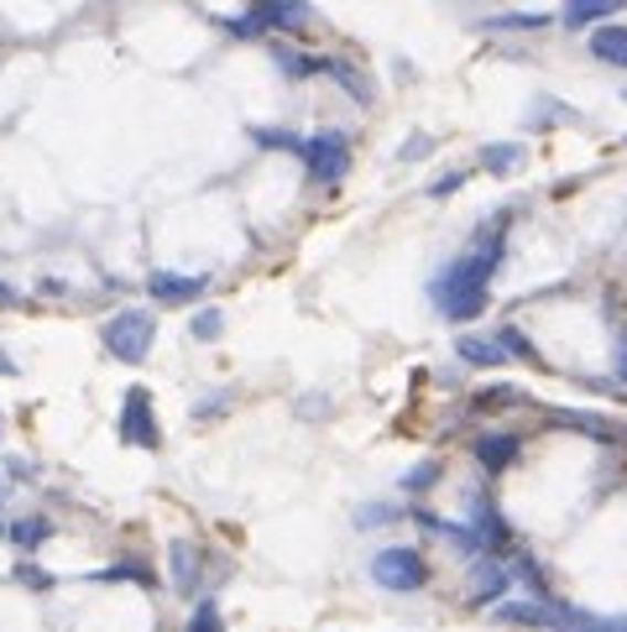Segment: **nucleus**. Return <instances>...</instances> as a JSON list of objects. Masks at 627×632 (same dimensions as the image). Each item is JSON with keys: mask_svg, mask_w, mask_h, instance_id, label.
<instances>
[{"mask_svg": "<svg viewBox=\"0 0 627 632\" xmlns=\"http://www.w3.org/2000/svg\"><path fill=\"white\" fill-rule=\"evenodd\" d=\"M497 261H502V225H491L481 236L470 240L466 257H455L445 272L429 282V298L434 309L445 319H476L487 309V293H491V277H497Z\"/></svg>", "mask_w": 627, "mask_h": 632, "instance_id": "obj_1", "label": "nucleus"}, {"mask_svg": "<svg viewBox=\"0 0 627 632\" xmlns=\"http://www.w3.org/2000/svg\"><path fill=\"white\" fill-rule=\"evenodd\" d=\"M0 424H6V418H0Z\"/></svg>", "mask_w": 627, "mask_h": 632, "instance_id": "obj_32", "label": "nucleus"}, {"mask_svg": "<svg viewBox=\"0 0 627 632\" xmlns=\"http://www.w3.org/2000/svg\"><path fill=\"white\" fill-rule=\"evenodd\" d=\"M304 168H309L314 183H340L351 173V141L340 137V131H319V137L304 141Z\"/></svg>", "mask_w": 627, "mask_h": 632, "instance_id": "obj_3", "label": "nucleus"}, {"mask_svg": "<svg viewBox=\"0 0 627 632\" xmlns=\"http://www.w3.org/2000/svg\"><path fill=\"white\" fill-rule=\"evenodd\" d=\"M262 147H273V152H304V141L294 137V131H273V126H256L252 131Z\"/></svg>", "mask_w": 627, "mask_h": 632, "instance_id": "obj_20", "label": "nucleus"}, {"mask_svg": "<svg viewBox=\"0 0 627 632\" xmlns=\"http://www.w3.org/2000/svg\"><path fill=\"white\" fill-rule=\"evenodd\" d=\"M497 340H502V345H508L512 356H523V361H533V345H529V340H523V335H518V330H502V335H497Z\"/></svg>", "mask_w": 627, "mask_h": 632, "instance_id": "obj_27", "label": "nucleus"}, {"mask_svg": "<svg viewBox=\"0 0 627 632\" xmlns=\"http://www.w3.org/2000/svg\"><path fill=\"white\" fill-rule=\"evenodd\" d=\"M429 147H434L429 137H413L408 147H403V152H397V158H403V162H408V158H424V152H429Z\"/></svg>", "mask_w": 627, "mask_h": 632, "instance_id": "obj_29", "label": "nucleus"}, {"mask_svg": "<svg viewBox=\"0 0 627 632\" xmlns=\"http://www.w3.org/2000/svg\"><path fill=\"white\" fill-rule=\"evenodd\" d=\"M120 439H126V444H141V450H157V444H162V429H157V418H152L147 387H131L126 403H120Z\"/></svg>", "mask_w": 627, "mask_h": 632, "instance_id": "obj_5", "label": "nucleus"}, {"mask_svg": "<svg viewBox=\"0 0 627 632\" xmlns=\"http://www.w3.org/2000/svg\"><path fill=\"white\" fill-rule=\"evenodd\" d=\"M508 580L512 575L497 565V559H476V570H470V607H491V601H502L508 596Z\"/></svg>", "mask_w": 627, "mask_h": 632, "instance_id": "obj_8", "label": "nucleus"}, {"mask_svg": "<svg viewBox=\"0 0 627 632\" xmlns=\"http://www.w3.org/2000/svg\"><path fill=\"white\" fill-rule=\"evenodd\" d=\"M252 17L262 32H298L314 21V6L309 0H256Z\"/></svg>", "mask_w": 627, "mask_h": 632, "instance_id": "obj_6", "label": "nucleus"}, {"mask_svg": "<svg viewBox=\"0 0 627 632\" xmlns=\"http://www.w3.org/2000/svg\"><path fill=\"white\" fill-rule=\"evenodd\" d=\"M460 183H466V173H445V179H434V183H429V199H445V194H455Z\"/></svg>", "mask_w": 627, "mask_h": 632, "instance_id": "obj_28", "label": "nucleus"}, {"mask_svg": "<svg viewBox=\"0 0 627 632\" xmlns=\"http://www.w3.org/2000/svg\"><path fill=\"white\" fill-rule=\"evenodd\" d=\"M325 74H330L334 84H346V89H351V99H361V105H372V84L361 79V74H355L351 63H340V58H325Z\"/></svg>", "mask_w": 627, "mask_h": 632, "instance_id": "obj_15", "label": "nucleus"}, {"mask_svg": "<svg viewBox=\"0 0 627 632\" xmlns=\"http://www.w3.org/2000/svg\"><path fill=\"white\" fill-rule=\"evenodd\" d=\"M607 11H617V0H565V26H591Z\"/></svg>", "mask_w": 627, "mask_h": 632, "instance_id": "obj_17", "label": "nucleus"}, {"mask_svg": "<svg viewBox=\"0 0 627 632\" xmlns=\"http://www.w3.org/2000/svg\"><path fill=\"white\" fill-rule=\"evenodd\" d=\"M210 288V277H183V272H168V267H157L152 277H147V293L157 298V303H168V309H178V303H194L199 293Z\"/></svg>", "mask_w": 627, "mask_h": 632, "instance_id": "obj_7", "label": "nucleus"}, {"mask_svg": "<svg viewBox=\"0 0 627 632\" xmlns=\"http://www.w3.org/2000/svg\"><path fill=\"white\" fill-rule=\"evenodd\" d=\"M476 460H481L491 475L508 471L512 460H518V435H481L476 439Z\"/></svg>", "mask_w": 627, "mask_h": 632, "instance_id": "obj_10", "label": "nucleus"}, {"mask_svg": "<svg viewBox=\"0 0 627 632\" xmlns=\"http://www.w3.org/2000/svg\"><path fill=\"white\" fill-rule=\"evenodd\" d=\"M554 424H570V429H586L591 439H612L617 429H612L607 418H596V414H554Z\"/></svg>", "mask_w": 627, "mask_h": 632, "instance_id": "obj_19", "label": "nucleus"}, {"mask_svg": "<svg viewBox=\"0 0 627 632\" xmlns=\"http://www.w3.org/2000/svg\"><path fill=\"white\" fill-rule=\"evenodd\" d=\"M470 534H476V544H481V549H502V544H508V523H502V513H497L491 502H476Z\"/></svg>", "mask_w": 627, "mask_h": 632, "instance_id": "obj_11", "label": "nucleus"}, {"mask_svg": "<svg viewBox=\"0 0 627 632\" xmlns=\"http://www.w3.org/2000/svg\"><path fill=\"white\" fill-rule=\"evenodd\" d=\"M99 340H105V351L116 361H126V366H141L147 361V351H152L157 340V319L152 309H120L105 330H99Z\"/></svg>", "mask_w": 627, "mask_h": 632, "instance_id": "obj_2", "label": "nucleus"}, {"mask_svg": "<svg viewBox=\"0 0 627 632\" xmlns=\"http://www.w3.org/2000/svg\"><path fill=\"white\" fill-rule=\"evenodd\" d=\"M539 26H549L544 11H512V17H491L487 32H539Z\"/></svg>", "mask_w": 627, "mask_h": 632, "instance_id": "obj_18", "label": "nucleus"}, {"mask_svg": "<svg viewBox=\"0 0 627 632\" xmlns=\"http://www.w3.org/2000/svg\"><path fill=\"white\" fill-rule=\"evenodd\" d=\"M11 534H17V544H21V549H38L42 538L53 534V523H47V517H32V523H17Z\"/></svg>", "mask_w": 627, "mask_h": 632, "instance_id": "obj_21", "label": "nucleus"}, {"mask_svg": "<svg viewBox=\"0 0 627 632\" xmlns=\"http://www.w3.org/2000/svg\"><path fill=\"white\" fill-rule=\"evenodd\" d=\"M476 403H481V408H508V403H523V397H518V387H487Z\"/></svg>", "mask_w": 627, "mask_h": 632, "instance_id": "obj_25", "label": "nucleus"}, {"mask_svg": "<svg viewBox=\"0 0 627 632\" xmlns=\"http://www.w3.org/2000/svg\"><path fill=\"white\" fill-rule=\"evenodd\" d=\"M189 632H225V622H220V607H215V601H199L194 617H189Z\"/></svg>", "mask_w": 627, "mask_h": 632, "instance_id": "obj_22", "label": "nucleus"}, {"mask_svg": "<svg viewBox=\"0 0 627 632\" xmlns=\"http://www.w3.org/2000/svg\"><path fill=\"white\" fill-rule=\"evenodd\" d=\"M0 303H17V293H11V288H6V282H0Z\"/></svg>", "mask_w": 627, "mask_h": 632, "instance_id": "obj_30", "label": "nucleus"}, {"mask_svg": "<svg viewBox=\"0 0 627 632\" xmlns=\"http://www.w3.org/2000/svg\"><path fill=\"white\" fill-rule=\"evenodd\" d=\"M273 58H277V68H283L288 79H309V74H325V58H309V53H294V47H277Z\"/></svg>", "mask_w": 627, "mask_h": 632, "instance_id": "obj_16", "label": "nucleus"}, {"mask_svg": "<svg viewBox=\"0 0 627 632\" xmlns=\"http://www.w3.org/2000/svg\"><path fill=\"white\" fill-rule=\"evenodd\" d=\"M591 58L612 63V68H627V21H607L591 32Z\"/></svg>", "mask_w": 627, "mask_h": 632, "instance_id": "obj_9", "label": "nucleus"}, {"mask_svg": "<svg viewBox=\"0 0 627 632\" xmlns=\"http://www.w3.org/2000/svg\"><path fill=\"white\" fill-rule=\"evenodd\" d=\"M455 351H460L466 366H502V356H508V351H502V340H481V335H466Z\"/></svg>", "mask_w": 627, "mask_h": 632, "instance_id": "obj_13", "label": "nucleus"}, {"mask_svg": "<svg viewBox=\"0 0 627 632\" xmlns=\"http://www.w3.org/2000/svg\"><path fill=\"white\" fill-rule=\"evenodd\" d=\"M168 559H173V586H178V591H194V586H199V554H194V544H189V538H173Z\"/></svg>", "mask_w": 627, "mask_h": 632, "instance_id": "obj_12", "label": "nucleus"}, {"mask_svg": "<svg viewBox=\"0 0 627 632\" xmlns=\"http://www.w3.org/2000/svg\"><path fill=\"white\" fill-rule=\"evenodd\" d=\"M372 580L382 591H418L429 580V570H424L418 549H382L372 559Z\"/></svg>", "mask_w": 627, "mask_h": 632, "instance_id": "obj_4", "label": "nucleus"}, {"mask_svg": "<svg viewBox=\"0 0 627 632\" xmlns=\"http://www.w3.org/2000/svg\"><path fill=\"white\" fill-rule=\"evenodd\" d=\"M523 158H529L523 141H497V147L481 152V168H487V173H512V168H523Z\"/></svg>", "mask_w": 627, "mask_h": 632, "instance_id": "obj_14", "label": "nucleus"}, {"mask_svg": "<svg viewBox=\"0 0 627 632\" xmlns=\"http://www.w3.org/2000/svg\"><path fill=\"white\" fill-rule=\"evenodd\" d=\"M220 330H225V314H220V309H204V314H194V335L199 340H215Z\"/></svg>", "mask_w": 627, "mask_h": 632, "instance_id": "obj_24", "label": "nucleus"}, {"mask_svg": "<svg viewBox=\"0 0 627 632\" xmlns=\"http://www.w3.org/2000/svg\"><path fill=\"white\" fill-rule=\"evenodd\" d=\"M0 492H6V486H0Z\"/></svg>", "mask_w": 627, "mask_h": 632, "instance_id": "obj_31", "label": "nucleus"}, {"mask_svg": "<svg viewBox=\"0 0 627 632\" xmlns=\"http://www.w3.org/2000/svg\"><path fill=\"white\" fill-rule=\"evenodd\" d=\"M434 481H439V465H434V460H424V465H413V471L403 475V492H429Z\"/></svg>", "mask_w": 627, "mask_h": 632, "instance_id": "obj_23", "label": "nucleus"}, {"mask_svg": "<svg viewBox=\"0 0 627 632\" xmlns=\"http://www.w3.org/2000/svg\"><path fill=\"white\" fill-rule=\"evenodd\" d=\"M376 523H392L387 502H372V507H361V513H355V528H376Z\"/></svg>", "mask_w": 627, "mask_h": 632, "instance_id": "obj_26", "label": "nucleus"}]
</instances>
